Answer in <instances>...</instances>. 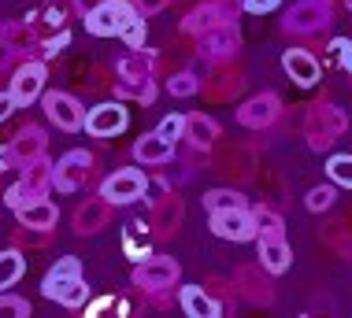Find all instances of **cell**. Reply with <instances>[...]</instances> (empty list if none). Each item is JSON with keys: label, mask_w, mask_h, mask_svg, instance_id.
Wrapping results in <instances>:
<instances>
[{"label": "cell", "mask_w": 352, "mask_h": 318, "mask_svg": "<svg viewBox=\"0 0 352 318\" xmlns=\"http://www.w3.org/2000/svg\"><path fill=\"white\" fill-rule=\"evenodd\" d=\"M8 159H15V156H12V148H0V170H4V163H8Z\"/></svg>", "instance_id": "60d3db41"}, {"label": "cell", "mask_w": 352, "mask_h": 318, "mask_svg": "<svg viewBox=\"0 0 352 318\" xmlns=\"http://www.w3.org/2000/svg\"><path fill=\"white\" fill-rule=\"evenodd\" d=\"M204 207L208 211H230V207H245V196L234 189H212L204 196Z\"/></svg>", "instance_id": "83f0119b"}, {"label": "cell", "mask_w": 352, "mask_h": 318, "mask_svg": "<svg viewBox=\"0 0 352 318\" xmlns=\"http://www.w3.org/2000/svg\"><path fill=\"white\" fill-rule=\"evenodd\" d=\"M182 311L193 315V318H219L223 315V304H219L204 285H186L182 288Z\"/></svg>", "instance_id": "7402d4cb"}, {"label": "cell", "mask_w": 352, "mask_h": 318, "mask_svg": "<svg viewBox=\"0 0 352 318\" xmlns=\"http://www.w3.org/2000/svg\"><path fill=\"white\" fill-rule=\"evenodd\" d=\"M256 245H260V263L274 277L289 271L293 255H289V245H285V234H256Z\"/></svg>", "instance_id": "e0dca14e"}, {"label": "cell", "mask_w": 352, "mask_h": 318, "mask_svg": "<svg viewBox=\"0 0 352 318\" xmlns=\"http://www.w3.org/2000/svg\"><path fill=\"white\" fill-rule=\"evenodd\" d=\"M282 115V100L274 93H260L252 96V100H245L241 108H237V122L249 130H267L274 119Z\"/></svg>", "instance_id": "4fadbf2b"}, {"label": "cell", "mask_w": 352, "mask_h": 318, "mask_svg": "<svg viewBox=\"0 0 352 318\" xmlns=\"http://www.w3.org/2000/svg\"><path fill=\"white\" fill-rule=\"evenodd\" d=\"M212 234L223 237V240H252V237H256L252 211H245V207L212 211Z\"/></svg>", "instance_id": "8fae6325"}, {"label": "cell", "mask_w": 352, "mask_h": 318, "mask_svg": "<svg viewBox=\"0 0 352 318\" xmlns=\"http://www.w3.org/2000/svg\"><path fill=\"white\" fill-rule=\"evenodd\" d=\"M15 215H19V226H37V229H52L56 226V204L52 200H30V204H23V207H15Z\"/></svg>", "instance_id": "603a6c76"}, {"label": "cell", "mask_w": 352, "mask_h": 318, "mask_svg": "<svg viewBox=\"0 0 352 318\" xmlns=\"http://www.w3.org/2000/svg\"><path fill=\"white\" fill-rule=\"evenodd\" d=\"M282 67H285V74H289V78L297 82V85H316L319 74H322L319 60L308 52V48H285Z\"/></svg>", "instance_id": "ac0fdd59"}, {"label": "cell", "mask_w": 352, "mask_h": 318, "mask_svg": "<svg viewBox=\"0 0 352 318\" xmlns=\"http://www.w3.org/2000/svg\"><path fill=\"white\" fill-rule=\"evenodd\" d=\"M126 122H130V115H126V108H122L119 100L97 104V108L85 115V130H89L93 137H116V133L126 130Z\"/></svg>", "instance_id": "5bb4252c"}, {"label": "cell", "mask_w": 352, "mask_h": 318, "mask_svg": "<svg viewBox=\"0 0 352 318\" xmlns=\"http://www.w3.org/2000/svg\"><path fill=\"white\" fill-rule=\"evenodd\" d=\"M167 89H170V96H193L197 89H201V78H197L193 71H182V74H175V78L167 82Z\"/></svg>", "instance_id": "1f68e13d"}, {"label": "cell", "mask_w": 352, "mask_h": 318, "mask_svg": "<svg viewBox=\"0 0 352 318\" xmlns=\"http://www.w3.org/2000/svg\"><path fill=\"white\" fill-rule=\"evenodd\" d=\"M41 293L49 296V300L63 304V307H82L85 296H89V285H85V277H82V263L71 259V255L60 259V263L45 274Z\"/></svg>", "instance_id": "6da1fadb"}, {"label": "cell", "mask_w": 352, "mask_h": 318, "mask_svg": "<svg viewBox=\"0 0 352 318\" xmlns=\"http://www.w3.org/2000/svg\"><path fill=\"white\" fill-rule=\"evenodd\" d=\"M252 223H256V234H282V215L271 207H256Z\"/></svg>", "instance_id": "4dcf8cb0"}, {"label": "cell", "mask_w": 352, "mask_h": 318, "mask_svg": "<svg viewBox=\"0 0 352 318\" xmlns=\"http://www.w3.org/2000/svg\"><path fill=\"white\" fill-rule=\"evenodd\" d=\"M330 4H341L345 12H352V0H330Z\"/></svg>", "instance_id": "b9f144b4"}, {"label": "cell", "mask_w": 352, "mask_h": 318, "mask_svg": "<svg viewBox=\"0 0 352 318\" xmlns=\"http://www.w3.org/2000/svg\"><path fill=\"white\" fill-rule=\"evenodd\" d=\"M15 108H19V104H15L12 89H8V93H0V122H4V119H8V115H12Z\"/></svg>", "instance_id": "f35d334b"}, {"label": "cell", "mask_w": 352, "mask_h": 318, "mask_svg": "<svg viewBox=\"0 0 352 318\" xmlns=\"http://www.w3.org/2000/svg\"><path fill=\"white\" fill-rule=\"evenodd\" d=\"M45 23L63 30V23H67V0H49L45 4Z\"/></svg>", "instance_id": "e575fe53"}, {"label": "cell", "mask_w": 352, "mask_h": 318, "mask_svg": "<svg viewBox=\"0 0 352 318\" xmlns=\"http://www.w3.org/2000/svg\"><path fill=\"white\" fill-rule=\"evenodd\" d=\"M45 115H49L60 130H67V133L85 126V108L74 100L71 93H45Z\"/></svg>", "instance_id": "7c38bea8"}, {"label": "cell", "mask_w": 352, "mask_h": 318, "mask_svg": "<svg viewBox=\"0 0 352 318\" xmlns=\"http://www.w3.org/2000/svg\"><path fill=\"white\" fill-rule=\"evenodd\" d=\"M134 19H141L134 12V4H126V0H104V4H97L85 15V30L97 37H119Z\"/></svg>", "instance_id": "277c9868"}, {"label": "cell", "mask_w": 352, "mask_h": 318, "mask_svg": "<svg viewBox=\"0 0 352 318\" xmlns=\"http://www.w3.org/2000/svg\"><path fill=\"white\" fill-rule=\"evenodd\" d=\"M167 4H170V0H134V12H138L141 19H152L156 12H164Z\"/></svg>", "instance_id": "8d00e7d4"}, {"label": "cell", "mask_w": 352, "mask_h": 318, "mask_svg": "<svg viewBox=\"0 0 352 318\" xmlns=\"http://www.w3.org/2000/svg\"><path fill=\"white\" fill-rule=\"evenodd\" d=\"M271 271L263 263H249V266H237L234 274V285L245 293V300L260 304V307H271L274 304V282H271Z\"/></svg>", "instance_id": "9c48e42d"}, {"label": "cell", "mask_w": 352, "mask_h": 318, "mask_svg": "<svg viewBox=\"0 0 352 318\" xmlns=\"http://www.w3.org/2000/svg\"><path fill=\"white\" fill-rule=\"evenodd\" d=\"M334 200H338V189H334V185H316L308 196H304V207L319 215V211H330V207H334Z\"/></svg>", "instance_id": "f546056e"}, {"label": "cell", "mask_w": 352, "mask_h": 318, "mask_svg": "<svg viewBox=\"0 0 352 318\" xmlns=\"http://www.w3.org/2000/svg\"><path fill=\"white\" fill-rule=\"evenodd\" d=\"M49 185H52V163H45V156L30 159V163H23V178L4 192V204L23 207V204H30V200H41L45 192H49Z\"/></svg>", "instance_id": "3957f363"}, {"label": "cell", "mask_w": 352, "mask_h": 318, "mask_svg": "<svg viewBox=\"0 0 352 318\" xmlns=\"http://www.w3.org/2000/svg\"><path fill=\"white\" fill-rule=\"evenodd\" d=\"M178 263L170 255H148L138 263L134 271V285L138 288H148V293H164V288H175L178 285Z\"/></svg>", "instance_id": "8992f818"}, {"label": "cell", "mask_w": 352, "mask_h": 318, "mask_svg": "<svg viewBox=\"0 0 352 318\" xmlns=\"http://www.w3.org/2000/svg\"><path fill=\"white\" fill-rule=\"evenodd\" d=\"M282 0H245V12H252V15H263V12H274Z\"/></svg>", "instance_id": "74e56055"}, {"label": "cell", "mask_w": 352, "mask_h": 318, "mask_svg": "<svg viewBox=\"0 0 352 318\" xmlns=\"http://www.w3.org/2000/svg\"><path fill=\"white\" fill-rule=\"evenodd\" d=\"M349 119L341 115V108L334 104H311L308 115H304V137H308V148L311 152H327L334 148V141L345 133Z\"/></svg>", "instance_id": "7a4b0ae2"}, {"label": "cell", "mask_w": 352, "mask_h": 318, "mask_svg": "<svg viewBox=\"0 0 352 318\" xmlns=\"http://www.w3.org/2000/svg\"><path fill=\"white\" fill-rule=\"evenodd\" d=\"M89 170H93V156H89V152L71 148L67 156H63V159L52 167V185L60 189V192H74V189L85 185Z\"/></svg>", "instance_id": "30bf717a"}, {"label": "cell", "mask_w": 352, "mask_h": 318, "mask_svg": "<svg viewBox=\"0 0 352 318\" xmlns=\"http://www.w3.org/2000/svg\"><path fill=\"white\" fill-rule=\"evenodd\" d=\"M26 274V259H23V252H0V293H8L19 277Z\"/></svg>", "instance_id": "4316f807"}, {"label": "cell", "mask_w": 352, "mask_h": 318, "mask_svg": "<svg viewBox=\"0 0 352 318\" xmlns=\"http://www.w3.org/2000/svg\"><path fill=\"white\" fill-rule=\"evenodd\" d=\"M327 174H330V181L334 185H341V189H352V156H330V163H327Z\"/></svg>", "instance_id": "f1b7e54d"}, {"label": "cell", "mask_w": 352, "mask_h": 318, "mask_svg": "<svg viewBox=\"0 0 352 318\" xmlns=\"http://www.w3.org/2000/svg\"><path fill=\"white\" fill-rule=\"evenodd\" d=\"M237 48H241V34H237V26L230 23V19L208 26V30L197 37V52H201V60H230Z\"/></svg>", "instance_id": "52a82bcc"}, {"label": "cell", "mask_w": 352, "mask_h": 318, "mask_svg": "<svg viewBox=\"0 0 352 318\" xmlns=\"http://www.w3.org/2000/svg\"><path fill=\"white\" fill-rule=\"evenodd\" d=\"M119 74H152V60L141 52V48H134V52L119 63Z\"/></svg>", "instance_id": "d6a6232c"}, {"label": "cell", "mask_w": 352, "mask_h": 318, "mask_svg": "<svg viewBox=\"0 0 352 318\" xmlns=\"http://www.w3.org/2000/svg\"><path fill=\"white\" fill-rule=\"evenodd\" d=\"M45 89V63H34L26 60L23 67H15V78H12V96L19 108H26V104H34L37 96Z\"/></svg>", "instance_id": "2e32d148"}, {"label": "cell", "mask_w": 352, "mask_h": 318, "mask_svg": "<svg viewBox=\"0 0 352 318\" xmlns=\"http://www.w3.org/2000/svg\"><path fill=\"white\" fill-rule=\"evenodd\" d=\"M215 23H226V12L219 8V0H208V4H197L193 12H189V15L182 19V30L201 37V34L208 30V26H215Z\"/></svg>", "instance_id": "cb8c5ba5"}, {"label": "cell", "mask_w": 352, "mask_h": 318, "mask_svg": "<svg viewBox=\"0 0 352 318\" xmlns=\"http://www.w3.org/2000/svg\"><path fill=\"white\" fill-rule=\"evenodd\" d=\"M186 137L189 144H197V148H208V144L219 141V122L208 119V115H186Z\"/></svg>", "instance_id": "d4e9b609"}, {"label": "cell", "mask_w": 352, "mask_h": 318, "mask_svg": "<svg viewBox=\"0 0 352 318\" xmlns=\"http://www.w3.org/2000/svg\"><path fill=\"white\" fill-rule=\"evenodd\" d=\"M182 215H186L182 196H175V192L160 196V200H156V207H152V218H148L152 234H156L160 240L175 237V234H178V226H182Z\"/></svg>", "instance_id": "9a60e30c"}, {"label": "cell", "mask_w": 352, "mask_h": 318, "mask_svg": "<svg viewBox=\"0 0 352 318\" xmlns=\"http://www.w3.org/2000/svg\"><path fill=\"white\" fill-rule=\"evenodd\" d=\"M8 148H12L15 163L23 167V163L45 156V148H49V137H45V133L37 130V126H23V130H19L15 137H12V144H8Z\"/></svg>", "instance_id": "ffe728a7"}, {"label": "cell", "mask_w": 352, "mask_h": 318, "mask_svg": "<svg viewBox=\"0 0 352 318\" xmlns=\"http://www.w3.org/2000/svg\"><path fill=\"white\" fill-rule=\"evenodd\" d=\"M160 133H164L167 141L182 137V133H186V115H167V119L160 122Z\"/></svg>", "instance_id": "d590c367"}, {"label": "cell", "mask_w": 352, "mask_h": 318, "mask_svg": "<svg viewBox=\"0 0 352 318\" xmlns=\"http://www.w3.org/2000/svg\"><path fill=\"white\" fill-rule=\"evenodd\" d=\"M8 56H12V45H8V41H4V37H0V67H4V63H8Z\"/></svg>", "instance_id": "ab89813d"}, {"label": "cell", "mask_w": 352, "mask_h": 318, "mask_svg": "<svg viewBox=\"0 0 352 318\" xmlns=\"http://www.w3.org/2000/svg\"><path fill=\"white\" fill-rule=\"evenodd\" d=\"M111 207L116 204H108V200H85V204H78V211H74V229H78L82 237H89V234H100L104 226L111 223Z\"/></svg>", "instance_id": "d6986e66"}, {"label": "cell", "mask_w": 352, "mask_h": 318, "mask_svg": "<svg viewBox=\"0 0 352 318\" xmlns=\"http://www.w3.org/2000/svg\"><path fill=\"white\" fill-rule=\"evenodd\" d=\"M116 96H134L141 104L156 100V85H152V74H122L116 82Z\"/></svg>", "instance_id": "484cf974"}, {"label": "cell", "mask_w": 352, "mask_h": 318, "mask_svg": "<svg viewBox=\"0 0 352 318\" xmlns=\"http://www.w3.org/2000/svg\"><path fill=\"white\" fill-rule=\"evenodd\" d=\"M345 71H352V41H349V56H345Z\"/></svg>", "instance_id": "7bdbcfd3"}, {"label": "cell", "mask_w": 352, "mask_h": 318, "mask_svg": "<svg viewBox=\"0 0 352 318\" xmlns=\"http://www.w3.org/2000/svg\"><path fill=\"white\" fill-rule=\"evenodd\" d=\"M170 156H175V141H167L160 130L138 137V144H134V159L145 163V167H160V163H167Z\"/></svg>", "instance_id": "44dd1931"}, {"label": "cell", "mask_w": 352, "mask_h": 318, "mask_svg": "<svg viewBox=\"0 0 352 318\" xmlns=\"http://www.w3.org/2000/svg\"><path fill=\"white\" fill-rule=\"evenodd\" d=\"M145 189H148V178L141 174L138 167H126V170H116L111 178H104V185H100V196L108 200V204H134V200L145 196Z\"/></svg>", "instance_id": "ba28073f"}, {"label": "cell", "mask_w": 352, "mask_h": 318, "mask_svg": "<svg viewBox=\"0 0 352 318\" xmlns=\"http://www.w3.org/2000/svg\"><path fill=\"white\" fill-rule=\"evenodd\" d=\"M330 15H334V4H330V0H297V4L285 12L282 30L285 34H319L330 26Z\"/></svg>", "instance_id": "5b68a950"}, {"label": "cell", "mask_w": 352, "mask_h": 318, "mask_svg": "<svg viewBox=\"0 0 352 318\" xmlns=\"http://www.w3.org/2000/svg\"><path fill=\"white\" fill-rule=\"evenodd\" d=\"M34 315V307L23 296H0V318H26Z\"/></svg>", "instance_id": "836d02e7"}]
</instances>
